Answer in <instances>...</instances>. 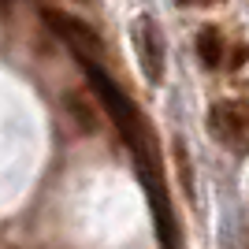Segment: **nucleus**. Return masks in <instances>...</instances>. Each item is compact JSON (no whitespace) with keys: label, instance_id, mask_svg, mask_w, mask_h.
<instances>
[{"label":"nucleus","instance_id":"f03ea898","mask_svg":"<svg viewBox=\"0 0 249 249\" xmlns=\"http://www.w3.org/2000/svg\"><path fill=\"white\" fill-rule=\"evenodd\" d=\"M41 19L49 22V26L60 34L67 45H71V52H74L82 63H101V60H104V41L89 30V26H86V22L71 19V15H63V11H56V8H45Z\"/></svg>","mask_w":249,"mask_h":249},{"label":"nucleus","instance_id":"f257e3e1","mask_svg":"<svg viewBox=\"0 0 249 249\" xmlns=\"http://www.w3.org/2000/svg\"><path fill=\"white\" fill-rule=\"evenodd\" d=\"M208 130L234 156H249V101H219L208 108Z\"/></svg>","mask_w":249,"mask_h":249},{"label":"nucleus","instance_id":"0eeeda50","mask_svg":"<svg viewBox=\"0 0 249 249\" xmlns=\"http://www.w3.org/2000/svg\"><path fill=\"white\" fill-rule=\"evenodd\" d=\"M178 4H197V0H178Z\"/></svg>","mask_w":249,"mask_h":249},{"label":"nucleus","instance_id":"20e7f679","mask_svg":"<svg viewBox=\"0 0 249 249\" xmlns=\"http://www.w3.org/2000/svg\"><path fill=\"white\" fill-rule=\"evenodd\" d=\"M197 56L205 67H223V60H227V41H223V34L216 30V26H205V30L197 34Z\"/></svg>","mask_w":249,"mask_h":249},{"label":"nucleus","instance_id":"423d86ee","mask_svg":"<svg viewBox=\"0 0 249 249\" xmlns=\"http://www.w3.org/2000/svg\"><path fill=\"white\" fill-rule=\"evenodd\" d=\"M246 60H249V49H246V45H231V49H227V60H223V63H227V67H242Z\"/></svg>","mask_w":249,"mask_h":249},{"label":"nucleus","instance_id":"7ed1b4c3","mask_svg":"<svg viewBox=\"0 0 249 249\" xmlns=\"http://www.w3.org/2000/svg\"><path fill=\"white\" fill-rule=\"evenodd\" d=\"M134 49H138V63H142V74H145L153 86L164 82V34L149 15L134 22Z\"/></svg>","mask_w":249,"mask_h":249},{"label":"nucleus","instance_id":"6e6552de","mask_svg":"<svg viewBox=\"0 0 249 249\" xmlns=\"http://www.w3.org/2000/svg\"><path fill=\"white\" fill-rule=\"evenodd\" d=\"M246 249H249V246H246Z\"/></svg>","mask_w":249,"mask_h":249},{"label":"nucleus","instance_id":"39448f33","mask_svg":"<svg viewBox=\"0 0 249 249\" xmlns=\"http://www.w3.org/2000/svg\"><path fill=\"white\" fill-rule=\"evenodd\" d=\"M71 108H74V119L82 123V130H93V126H97V112L89 115V108L82 104V93H74V97H71Z\"/></svg>","mask_w":249,"mask_h":249}]
</instances>
